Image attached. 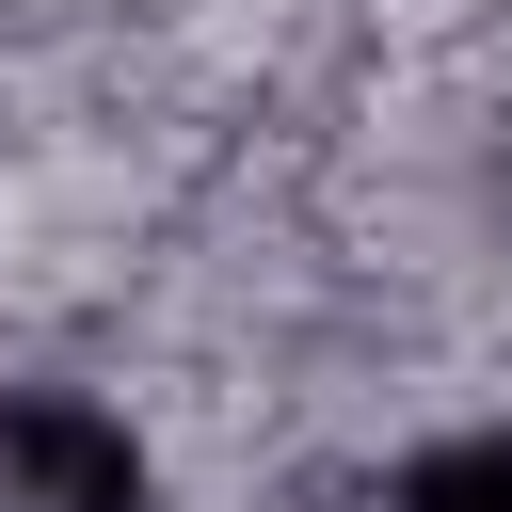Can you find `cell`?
Instances as JSON below:
<instances>
[{
	"instance_id": "obj_1",
	"label": "cell",
	"mask_w": 512,
	"mask_h": 512,
	"mask_svg": "<svg viewBox=\"0 0 512 512\" xmlns=\"http://www.w3.org/2000/svg\"><path fill=\"white\" fill-rule=\"evenodd\" d=\"M0 512H160V448L96 384H0Z\"/></svg>"
},
{
	"instance_id": "obj_2",
	"label": "cell",
	"mask_w": 512,
	"mask_h": 512,
	"mask_svg": "<svg viewBox=\"0 0 512 512\" xmlns=\"http://www.w3.org/2000/svg\"><path fill=\"white\" fill-rule=\"evenodd\" d=\"M384 512H512V432H448L384 480Z\"/></svg>"
}]
</instances>
